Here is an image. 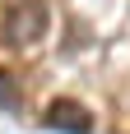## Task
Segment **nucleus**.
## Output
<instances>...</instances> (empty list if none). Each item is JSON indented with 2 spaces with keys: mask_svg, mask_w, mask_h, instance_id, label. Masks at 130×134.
<instances>
[{
  "mask_svg": "<svg viewBox=\"0 0 130 134\" xmlns=\"http://www.w3.org/2000/svg\"><path fill=\"white\" fill-rule=\"evenodd\" d=\"M47 125H51V130H65V134H88L93 130L88 111L79 107V102H56L51 116H47Z\"/></svg>",
  "mask_w": 130,
  "mask_h": 134,
  "instance_id": "nucleus-1",
  "label": "nucleus"
},
{
  "mask_svg": "<svg viewBox=\"0 0 130 134\" xmlns=\"http://www.w3.org/2000/svg\"><path fill=\"white\" fill-rule=\"evenodd\" d=\"M42 28H47V14H42V5H28V9H14V14H9V32H14L19 42H33Z\"/></svg>",
  "mask_w": 130,
  "mask_h": 134,
  "instance_id": "nucleus-2",
  "label": "nucleus"
}]
</instances>
